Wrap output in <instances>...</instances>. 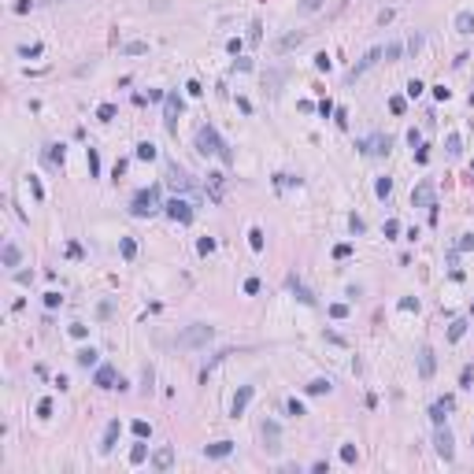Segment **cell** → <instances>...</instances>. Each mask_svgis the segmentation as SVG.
<instances>
[{
  "mask_svg": "<svg viewBox=\"0 0 474 474\" xmlns=\"http://www.w3.org/2000/svg\"><path fill=\"white\" fill-rule=\"evenodd\" d=\"M196 152L200 156H219L226 167H233V152H230V145L219 137V130L207 122V126H200L196 130Z\"/></svg>",
  "mask_w": 474,
  "mask_h": 474,
  "instance_id": "cell-1",
  "label": "cell"
},
{
  "mask_svg": "<svg viewBox=\"0 0 474 474\" xmlns=\"http://www.w3.org/2000/svg\"><path fill=\"white\" fill-rule=\"evenodd\" d=\"M156 211H163V204H159V189L156 185L137 189L134 200H130V215H134V219H148V215H156Z\"/></svg>",
  "mask_w": 474,
  "mask_h": 474,
  "instance_id": "cell-2",
  "label": "cell"
},
{
  "mask_svg": "<svg viewBox=\"0 0 474 474\" xmlns=\"http://www.w3.org/2000/svg\"><path fill=\"white\" fill-rule=\"evenodd\" d=\"M211 337H215V326H207V322H193V326H185L182 334L174 337V345H178V348H200V345H207Z\"/></svg>",
  "mask_w": 474,
  "mask_h": 474,
  "instance_id": "cell-3",
  "label": "cell"
},
{
  "mask_svg": "<svg viewBox=\"0 0 474 474\" xmlns=\"http://www.w3.org/2000/svg\"><path fill=\"white\" fill-rule=\"evenodd\" d=\"M182 108H185V104H182L178 93H167V97H163V126L170 130V134L178 130V115H182Z\"/></svg>",
  "mask_w": 474,
  "mask_h": 474,
  "instance_id": "cell-4",
  "label": "cell"
},
{
  "mask_svg": "<svg viewBox=\"0 0 474 474\" xmlns=\"http://www.w3.org/2000/svg\"><path fill=\"white\" fill-rule=\"evenodd\" d=\"M389 145H393L389 134H374V137L359 141V152H363V156H389Z\"/></svg>",
  "mask_w": 474,
  "mask_h": 474,
  "instance_id": "cell-5",
  "label": "cell"
},
{
  "mask_svg": "<svg viewBox=\"0 0 474 474\" xmlns=\"http://www.w3.org/2000/svg\"><path fill=\"white\" fill-rule=\"evenodd\" d=\"M260 433H263V448H267V452H278L282 448V426L274 422V419H263Z\"/></svg>",
  "mask_w": 474,
  "mask_h": 474,
  "instance_id": "cell-6",
  "label": "cell"
},
{
  "mask_svg": "<svg viewBox=\"0 0 474 474\" xmlns=\"http://www.w3.org/2000/svg\"><path fill=\"white\" fill-rule=\"evenodd\" d=\"M163 211H167L174 222H193V204H189V200H178V196H174V200L163 204Z\"/></svg>",
  "mask_w": 474,
  "mask_h": 474,
  "instance_id": "cell-7",
  "label": "cell"
},
{
  "mask_svg": "<svg viewBox=\"0 0 474 474\" xmlns=\"http://www.w3.org/2000/svg\"><path fill=\"white\" fill-rule=\"evenodd\" d=\"M167 182H170V189H182V193H185V189H193V178H189L185 170L174 163V159L167 163Z\"/></svg>",
  "mask_w": 474,
  "mask_h": 474,
  "instance_id": "cell-8",
  "label": "cell"
},
{
  "mask_svg": "<svg viewBox=\"0 0 474 474\" xmlns=\"http://www.w3.org/2000/svg\"><path fill=\"white\" fill-rule=\"evenodd\" d=\"M93 382H97L100 389H115V382H122V378H119V371H115L111 363H100L97 374H93Z\"/></svg>",
  "mask_w": 474,
  "mask_h": 474,
  "instance_id": "cell-9",
  "label": "cell"
},
{
  "mask_svg": "<svg viewBox=\"0 0 474 474\" xmlns=\"http://www.w3.org/2000/svg\"><path fill=\"white\" fill-rule=\"evenodd\" d=\"M252 393H256V385H241V389H237L233 404H230V415H233V419H241V415H245V407H249Z\"/></svg>",
  "mask_w": 474,
  "mask_h": 474,
  "instance_id": "cell-10",
  "label": "cell"
},
{
  "mask_svg": "<svg viewBox=\"0 0 474 474\" xmlns=\"http://www.w3.org/2000/svg\"><path fill=\"white\" fill-rule=\"evenodd\" d=\"M378 60H382V49H371V52H367V56H363V60H359V63H356V67H352V71H348V82H356V78H359V74H367V71H371V67H374V63H378Z\"/></svg>",
  "mask_w": 474,
  "mask_h": 474,
  "instance_id": "cell-11",
  "label": "cell"
},
{
  "mask_svg": "<svg viewBox=\"0 0 474 474\" xmlns=\"http://www.w3.org/2000/svg\"><path fill=\"white\" fill-rule=\"evenodd\" d=\"M411 204H419V207H437V200H433V185H430V182H419V185H415V193H411Z\"/></svg>",
  "mask_w": 474,
  "mask_h": 474,
  "instance_id": "cell-12",
  "label": "cell"
},
{
  "mask_svg": "<svg viewBox=\"0 0 474 474\" xmlns=\"http://www.w3.org/2000/svg\"><path fill=\"white\" fill-rule=\"evenodd\" d=\"M304 30H293V34H286V37H278L274 41V52H289V49H297V45H304Z\"/></svg>",
  "mask_w": 474,
  "mask_h": 474,
  "instance_id": "cell-13",
  "label": "cell"
},
{
  "mask_svg": "<svg viewBox=\"0 0 474 474\" xmlns=\"http://www.w3.org/2000/svg\"><path fill=\"white\" fill-rule=\"evenodd\" d=\"M433 371H437L433 348H419V374H422V378H433Z\"/></svg>",
  "mask_w": 474,
  "mask_h": 474,
  "instance_id": "cell-14",
  "label": "cell"
},
{
  "mask_svg": "<svg viewBox=\"0 0 474 474\" xmlns=\"http://www.w3.org/2000/svg\"><path fill=\"white\" fill-rule=\"evenodd\" d=\"M170 463H174V448H170V444H163V448L152 452V467L156 470H170Z\"/></svg>",
  "mask_w": 474,
  "mask_h": 474,
  "instance_id": "cell-15",
  "label": "cell"
},
{
  "mask_svg": "<svg viewBox=\"0 0 474 474\" xmlns=\"http://www.w3.org/2000/svg\"><path fill=\"white\" fill-rule=\"evenodd\" d=\"M119 430H122V426H119V419H111V422H108V430H104V441H100V452H104V456H108V452L115 448V441H119Z\"/></svg>",
  "mask_w": 474,
  "mask_h": 474,
  "instance_id": "cell-16",
  "label": "cell"
},
{
  "mask_svg": "<svg viewBox=\"0 0 474 474\" xmlns=\"http://www.w3.org/2000/svg\"><path fill=\"white\" fill-rule=\"evenodd\" d=\"M433 444H437V456L452 459V452H456V448H452V433L444 430V426H437V441H433Z\"/></svg>",
  "mask_w": 474,
  "mask_h": 474,
  "instance_id": "cell-17",
  "label": "cell"
},
{
  "mask_svg": "<svg viewBox=\"0 0 474 474\" xmlns=\"http://www.w3.org/2000/svg\"><path fill=\"white\" fill-rule=\"evenodd\" d=\"M0 260H4V267H19V260H23L19 245H15V241H4V249H0Z\"/></svg>",
  "mask_w": 474,
  "mask_h": 474,
  "instance_id": "cell-18",
  "label": "cell"
},
{
  "mask_svg": "<svg viewBox=\"0 0 474 474\" xmlns=\"http://www.w3.org/2000/svg\"><path fill=\"white\" fill-rule=\"evenodd\" d=\"M230 452H233V441H215V444H207V448H204V456L222 459V456H230Z\"/></svg>",
  "mask_w": 474,
  "mask_h": 474,
  "instance_id": "cell-19",
  "label": "cell"
},
{
  "mask_svg": "<svg viewBox=\"0 0 474 474\" xmlns=\"http://www.w3.org/2000/svg\"><path fill=\"white\" fill-rule=\"evenodd\" d=\"M452 407H456V404H452V396H444V400H437V404L430 407V419L441 426V422H444V411H452Z\"/></svg>",
  "mask_w": 474,
  "mask_h": 474,
  "instance_id": "cell-20",
  "label": "cell"
},
{
  "mask_svg": "<svg viewBox=\"0 0 474 474\" xmlns=\"http://www.w3.org/2000/svg\"><path fill=\"white\" fill-rule=\"evenodd\" d=\"M456 30L459 34H474V12H459L456 15Z\"/></svg>",
  "mask_w": 474,
  "mask_h": 474,
  "instance_id": "cell-21",
  "label": "cell"
},
{
  "mask_svg": "<svg viewBox=\"0 0 474 474\" xmlns=\"http://www.w3.org/2000/svg\"><path fill=\"white\" fill-rule=\"evenodd\" d=\"M334 389V382H330V378H315V382H308V393L311 396H322V393H330Z\"/></svg>",
  "mask_w": 474,
  "mask_h": 474,
  "instance_id": "cell-22",
  "label": "cell"
},
{
  "mask_svg": "<svg viewBox=\"0 0 474 474\" xmlns=\"http://www.w3.org/2000/svg\"><path fill=\"white\" fill-rule=\"evenodd\" d=\"M289 289H293V293H297V297H300V304H315V297H311V289H304V286H300L297 278H289Z\"/></svg>",
  "mask_w": 474,
  "mask_h": 474,
  "instance_id": "cell-23",
  "label": "cell"
},
{
  "mask_svg": "<svg viewBox=\"0 0 474 474\" xmlns=\"http://www.w3.org/2000/svg\"><path fill=\"white\" fill-rule=\"evenodd\" d=\"M119 252H122V260H134V256H137V241H134V237H122Z\"/></svg>",
  "mask_w": 474,
  "mask_h": 474,
  "instance_id": "cell-24",
  "label": "cell"
},
{
  "mask_svg": "<svg viewBox=\"0 0 474 474\" xmlns=\"http://www.w3.org/2000/svg\"><path fill=\"white\" fill-rule=\"evenodd\" d=\"M159 152H156V145H152V141H141V145H137V159H156Z\"/></svg>",
  "mask_w": 474,
  "mask_h": 474,
  "instance_id": "cell-25",
  "label": "cell"
},
{
  "mask_svg": "<svg viewBox=\"0 0 474 474\" xmlns=\"http://www.w3.org/2000/svg\"><path fill=\"white\" fill-rule=\"evenodd\" d=\"M85 163H89V174H93V178L100 174V156H97V148H89V152H85Z\"/></svg>",
  "mask_w": 474,
  "mask_h": 474,
  "instance_id": "cell-26",
  "label": "cell"
},
{
  "mask_svg": "<svg viewBox=\"0 0 474 474\" xmlns=\"http://www.w3.org/2000/svg\"><path fill=\"white\" fill-rule=\"evenodd\" d=\"M74 359H78L82 367H93V363H97V348H82V352L74 356Z\"/></svg>",
  "mask_w": 474,
  "mask_h": 474,
  "instance_id": "cell-27",
  "label": "cell"
},
{
  "mask_svg": "<svg viewBox=\"0 0 474 474\" xmlns=\"http://www.w3.org/2000/svg\"><path fill=\"white\" fill-rule=\"evenodd\" d=\"M148 459V444H134L130 448V463H145Z\"/></svg>",
  "mask_w": 474,
  "mask_h": 474,
  "instance_id": "cell-28",
  "label": "cell"
},
{
  "mask_svg": "<svg viewBox=\"0 0 474 474\" xmlns=\"http://www.w3.org/2000/svg\"><path fill=\"white\" fill-rule=\"evenodd\" d=\"M97 119H100V122H111V119H115V104H100V108H97Z\"/></svg>",
  "mask_w": 474,
  "mask_h": 474,
  "instance_id": "cell-29",
  "label": "cell"
},
{
  "mask_svg": "<svg viewBox=\"0 0 474 474\" xmlns=\"http://www.w3.org/2000/svg\"><path fill=\"white\" fill-rule=\"evenodd\" d=\"M463 334H467V322L459 319V322H452V330H448V341H459Z\"/></svg>",
  "mask_w": 474,
  "mask_h": 474,
  "instance_id": "cell-30",
  "label": "cell"
},
{
  "mask_svg": "<svg viewBox=\"0 0 474 474\" xmlns=\"http://www.w3.org/2000/svg\"><path fill=\"white\" fill-rule=\"evenodd\" d=\"M122 52H126V56H137V52H148V45H145V41H130V45H122Z\"/></svg>",
  "mask_w": 474,
  "mask_h": 474,
  "instance_id": "cell-31",
  "label": "cell"
},
{
  "mask_svg": "<svg viewBox=\"0 0 474 474\" xmlns=\"http://www.w3.org/2000/svg\"><path fill=\"white\" fill-rule=\"evenodd\" d=\"M49 163H63V145H49Z\"/></svg>",
  "mask_w": 474,
  "mask_h": 474,
  "instance_id": "cell-32",
  "label": "cell"
},
{
  "mask_svg": "<svg viewBox=\"0 0 474 474\" xmlns=\"http://www.w3.org/2000/svg\"><path fill=\"white\" fill-rule=\"evenodd\" d=\"M374 193H378V196H389V193H393V182H389V178H378Z\"/></svg>",
  "mask_w": 474,
  "mask_h": 474,
  "instance_id": "cell-33",
  "label": "cell"
},
{
  "mask_svg": "<svg viewBox=\"0 0 474 474\" xmlns=\"http://www.w3.org/2000/svg\"><path fill=\"white\" fill-rule=\"evenodd\" d=\"M400 52H404V45H385V49H382V60H396Z\"/></svg>",
  "mask_w": 474,
  "mask_h": 474,
  "instance_id": "cell-34",
  "label": "cell"
},
{
  "mask_svg": "<svg viewBox=\"0 0 474 474\" xmlns=\"http://www.w3.org/2000/svg\"><path fill=\"white\" fill-rule=\"evenodd\" d=\"M134 433H137V437H141V441H145V437H148V433H152V426H148L145 419H137V422H134Z\"/></svg>",
  "mask_w": 474,
  "mask_h": 474,
  "instance_id": "cell-35",
  "label": "cell"
},
{
  "mask_svg": "<svg viewBox=\"0 0 474 474\" xmlns=\"http://www.w3.org/2000/svg\"><path fill=\"white\" fill-rule=\"evenodd\" d=\"M196 249H200V256L215 252V237H200V245H196Z\"/></svg>",
  "mask_w": 474,
  "mask_h": 474,
  "instance_id": "cell-36",
  "label": "cell"
},
{
  "mask_svg": "<svg viewBox=\"0 0 474 474\" xmlns=\"http://www.w3.org/2000/svg\"><path fill=\"white\" fill-rule=\"evenodd\" d=\"M459 152H463V141L452 134V137H448V156H459Z\"/></svg>",
  "mask_w": 474,
  "mask_h": 474,
  "instance_id": "cell-37",
  "label": "cell"
},
{
  "mask_svg": "<svg viewBox=\"0 0 474 474\" xmlns=\"http://www.w3.org/2000/svg\"><path fill=\"white\" fill-rule=\"evenodd\" d=\"M249 245L260 252V249H263V230H252V233H249Z\"/></svg>",
  "mask_w": 474,
  "mask_h": 474,
  "instance_id": "cell-38",
  "label": "cell"
},
{
  "mask_svg": "<svg viewBox=\"0 0 474 474\" xmlns=\"http://www.w3.org/2000/svg\"><path fill=\"white\" fill-rule=\"evenodd\" d=\"M422 89H426V85H422L419 78H411V82H407V97H419Z\"/></svg>",
  "mask_w": 474,
  "mask_h": 474,
  "instance_id": "cell-39",
  "label": "cell"
},
{
  "mask_svg": "<svg viewBox=\"0 0 474 474\" xmlns=\"http://www.w3.org/2000/svg\"><path fill=\"white\" fill-rule=\"evenodd\" d=\"M45 304H49V308H60V304H63V297L52 289V293H45Z\"/></svg>",
  "mask_w": 474,
  "mask_h": 474,
  "instance_id": "cell-40",
  "label": "cell"
},
{
  "mask_svg": "<svg viewBox=\"0 0 474 474\" xmlns=\"http://www.w3.org/2000/svg\"><path fill=\"white\" fill-rule=\"evenodd\" d=\"M19 56H26V60H30V56H41V45H23Z\"/></svg>",
  "mask_w": 474,
  "mask_h": 474,
  "instance_id": "cell-41",
  "label": "cell"
},
{
  "mask_svg": "<svg viewBox=\"0 0 474 474\" xmlns=\"http://www.w3.org/2000/svg\"><path fill=\"white\" fill-rule=\"evenodd\" d=\"M396 233H400V222H396V219H385V237H396Z\"/></svg>",
  "mask_w": 474,
  "mask_h": 474,
  "instance_id": "cell-42",
  "label": "cell"
},
{
  "mask_svg": "<svg viewBox=\"0 0 474 474\" xmlns=\"http://www.w3.org/2000/svg\"><path fill=\"white\" fill-rule=\"evenodd\" d=\"M348 226H352V233H363V230H367V222L359 219V215H352V219H348Z\"/></svg>",
  "mask_w": 474,
  "mask_h": 474,
  "instance_id": "cell-43",
  "label": "cell"
},
{
  "mask_svg": "<svg viewBox=\"0 0 474 474\" xmlns=\"http://www.w3.org/2000/svg\"><path fill=\"white\" fill-rule=\"evenodd\" d=\"M334 256H337V260H348V256H352V245H337Z\"/></svg>",
  "mask_w": 474,
  "mask_h": 474,
  "instance_id": "cell-44",
  "label": "cell"
},
{
  "mask_svg": "<svg viewBox=\"0 0 474 474\" xmlns=\"http://www.w3.org/2000/svg\"><path fill=\"white\" fill-rule=\"evenodd\" d=\"M341 459H345V463H356V448H352V444H345V448H341Z\"/></svg>",
  "mask_w": 474,
  "mask_h": 474,
  "instance_id": "cell-45",
  "label": "cell"
},
{
  "mask_svg": "<svg viewBox=\"0 0 474 474\" xmlns=\"http://www.w3.org/2000/svg\"><path fill=\"white\" fill-rule=\"evenodd\" d=\"M315 67H319V71H330V56H326V52L315 56Z\"/></svg>",
  "mask_w": 474,
  "mask_h": 474,
  "instance_id": "cell-46",
  "label": "cell"
},
{
  "mask_svg": "<svg viewBox=\"0 0 474 474\" xmlns=\"http://www.w3.org/2000/svg\"><path fill=\"white\" fill-rule=\"evenodd\" d=\"M330 315H334V319H345L348 308H345V304H330Z\"/></svg>",
  "mask_w": 474,
  "mask_h": 474,
  "instance_id": "cell-47",
  "label": "cell"
},
{
  "mask_svg": "<svg viewBox=\"0 0 474 474\" xmlns=\"http://www.w3.org/2000/svg\"><path fill=\"white\" fill-rule=\"evenodd\" d=\"M85 334H89V330H85V326H82V322H74V326H71V337H78V341H82Z\"/></svg>",
  "mask_w": 474,
  "mask_h": 474,
  "instance_id": "cell-48",
  "label": "cell"
},
{
  "mask_svg": "<svg viewBox=\"0 0 474 474\" xmlns=\"http://www.w3.org/2000/svg\"><path fill=\"white\" fill-rule=\"evenodd\" d=\"M419 49H422V37H419V34H415V37H411V41H407V52H419Z\"/></svg>",
  "mask_w": 474,
  "mask_h": 474,
  "instance_id": "cell-49",
  "label": "cell"
},
{
  "mask_svg": "<svg viewBox=\"0 0 474 474\" xmlns=\"http://www.w3.org/2000/svg\"><path fill=\"white\" fill-rule=\"evenodd\" d=\"M245 293H260V278H249V282H245Z\"/></svg>",
  "mask_w": 474,
  "mask_h": 474,
  "instance_id": "cell-50",
  "label": "cell"
},
{
  "mask_svg": "<svg viewBox=\"0 0 474 474\" xmlns=\"http://www.w3.org/2000/svg\"><path fill=\"white\" fill-rule=\"evenodd\" d=\"M400 308H404V311H411V308H419V300H415V297H404V300H400Z\"/></svg>",
  "mask_w": 474,
  "mask_h": 474,
  "instance_id": "cell-51",
  "label": "cell"
},
{
  "mask_svg": "<svg viewBox=\"0 0 474 474\" xmlns=\"http://www.w3.org/2000/svg\"><path fill=\"white\" fill-rule=\"evenodd\" d=\"M37 415H52V400H41V404H37Z\"/></svg>",
  "mask_w": 474,
  "mask_h": 474,
  "instance_id": "cell-52",
  "label": "cell"
},
{
  "mask_svg": "<svg viewBox=\"0 0 474 474\" xmlns=\"http://www.w3.org/2000/svg\"><path fill=\"white\" fill-rule=\"evenodd\" d=\"M289 415H304V404H300V400H289Z\"/></svg>",
  "mask_w": 474,
  "mask_h": 474,
  "instance_id": "cell-53",
  "label": "cell"
},
{
  "mask_svg": "<svg viewBox=\"0 0 474 474\" xmlns=\"http://www.w3.org/2000/svg\"><path fill=\"white\" fill-rule=\"evenodd\" d=\"M389 111H396V115H400V111H404V100H400V97H393V100H389Z\"/></svg>",
  "mask_w": 474,
  "mask_h": 474,
  "instance_id": "cell-54",
  "label": "cell"
},
{
  "mask_svg": "<svg viewBox=\"0 0 474 474\" xmlns=\"http://www.w3.org/2000/svg\"><path fill=\"white\" fill-rule=\"evenodd\" d=\"M15 12L23 15V12H30V0H15Z\"/></svg>",
  "mask_w": 474,
  "mask_h": 474,
  "instance_id": "cell-55",
  "label": "cell"
},
{
  "mask_svg": "<svg viewBox=\"0 0 474 474\" xmlns=\"http://www.w3.org/2000/svg\"><path fill=\"white\" fill-rule=\"evenodd\" d=\"M319 4H322V0H304V4H300V8H304V12H315Z\"/></svg>",
  "mask_w": 474,
  "mask_h": 474,
  "instance_id": "cell-56",
  "label": "cell"
},
{
  "mask_svg": "<svg viewBox=\"0 0 474 474\" xmlns=\"http://www.w3.org/2000/svg\"><path fill=\"white\" fill-rule=\"evenodd\" d=\"M459 249H463V252H467V249H474V233H470V237H463V241H459Z\"/></svg>",
  "mask_w": 474,
  "mask_h": 474,
  "instance_id": "cell-57",
  "label": "cell"
},
{
  "mask_svg": "<svg viewBox=\"0 0 474 474\" xmlns=\"http://www.w3.org/2000/svg\"><path fill=\"white\" fill-rule=\"evenodd\" d=\"M41 4H60V0H41Z\"/></svg>",
  "mask_w": 474,
  "mask_h": 474,
  "instance_id": "cell-58",
  "label": "cell"
}]
</instances>
